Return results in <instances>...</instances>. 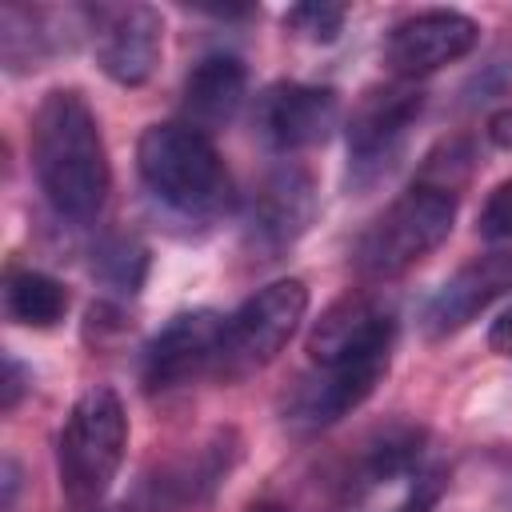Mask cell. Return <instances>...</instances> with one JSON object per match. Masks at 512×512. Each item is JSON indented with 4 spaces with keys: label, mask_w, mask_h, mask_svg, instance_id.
Instances as JSON below:
<instances>
[{
    "label": "cell",
    "mask_w": 512,
    "mask_h": 512,
    "mask_svg": "<svg viewBox=\"0 0 512 512\" xmlns=\"http://www.w3.org/2000/svg\"><path fill=\"white\" fill-rule=\"evenodd\" d=\"M96 272L104 284L120 288V292H136L144 284V272H148V248L136 244V240H108L100 252H96Z\"/></svg>",
    "instance_id": "obj_20"
},
{
    "label": "cell",
    "mask_w": 512,
    "mask_h": 512,
    "mask_svg": "<svg viewBox=\"0 0 512 512\" xmlns=\"http://www.w3.org/2000/svg\"><path fill=\"white\" fill-rule=\"evenodd\" d=\"M16 488H20L16 460H4V508H12V504H16Z\"/></svg>",
    "instance_id": "obj_27"
},
{
    "label": "cell",
    "mask_w": 512,
    "mask_h": 512,
    "mask_svg": "<svg viewBox=\"0 0 512 512\" xmlns=\"http://www.w3.org/2000/svg\"><path fill=\"white\" fill-rule=\"evenodd\" d=\"M232 460H236L232 432H216L208 444H200L192 456H184V460L168 472L164 488H168L176 500H192V504H196V500H208V496L220 488V480L228 476Z\"/></svg>",
    "instance_id": "obj_17"
},
{
    "label": "cell",
    "mask_w": 512,
    "mask_h": 512,
    "mask_svg": "<svg viewBox=\"0 0 512 512\" xmlns=\"http://www.w3.org/2000/svg\"><path fill=\"white\" fill-rule=\"evenodd\" d=\"M344 20H348V8L328 4V0H304L284 12V28H292L296 36H304L312 44H332L344 32Z\"/></svg>",
    "instance_id": "obj_21"
},
{
    "label": "cell",
    "mask_w": 512,
    "mask_h": 512,
    "mask_svg": "<svg viewBox=\"0 0 512 512\" xmlns=\"http://www.w3.org/2000/svg\"><path fill=\"white\" fill-rule=\"evenodd\" d=\"M420 440H424L420 428H408V424L384 428V432L368 444V452H364V472H368V480L380 484V480H396V476L412 472V464H416V456H420Z\"/></svg>",
    "instance_id": "obj_19"
},
{
    "label": "cell",
    "mask_w": 512,
    "mask_h": 512,
    "mask_svg": "<svg viewBox=\"0 0 512 512\" xmlns=\"http://www.w3.org/2000/svg\"><path fill=\"white\" fill-rule=\"evenodd\" d=\"M488 348L500 352V356H512V308L488 328Z\"/></svg>",
    "instance_id": "obj_26"
},
{
    "label": "cell",
    "mask_w": 512,
    "mask_h": 512,
    "mask_svg": "<svg viewBox=\"0 0 512 512\" xmlns=\"http://www.w3.org/2000/svg\"><path fill=\"white\" fill-rule=\"evenodd\" d=\"M476 232L484 240H512V180L496 184L476 216Z\"/></svg>",
    "instance_id": "obj_22"
},
{
    "label": "cell",
    "mask_w": 512,
    "mask_h": 512,
    "mask_svg": "<svg viewBox=\"0 0 512 512\" xmlns=\"http://www.w3.org/2000/svg\"><path fill=\"white\" fill-rule=\"evenodd\" d=\"M96 512H128V508H96Z\"/></svg>",
    "instance_id": "obj_29"
},
{
    "label": "cell",
    "mask_w": 512,
    "mask_h": 512,
    "mask_svg": "<svg viewBox=\"0 0 512 512\" xmlns=\"http://www.w3.org/2000/svg\"><path fill=\"white\" fill-rule=\"evenodd\" d=\"M396 340V312L368 292L336 300L308 332V356L328 368V364H348L372 352H392Z\"/></svg>",
    "instance_id": "obj_11"
},
{
    "label": "cell",
    "mask_w": 512,
    "mask_h": 512,
    "mask_svg": "<svg viewBox=\"0 0 512 512\" xmlns=\"http://www.w3.org/2000/svg\"><path fill=\"white\" fill-rule=\"evenodd\" d=\"M488 140H492L496 148H504V152H512V104L488 116Z\"/></svg>",
    "instance_id": "obj_25"
},
{
    "label": "cell",
    "mask_w": 512,
    "mask_h": 512,
    "mask_svg": "<svg viewBox=\"0 0 512 512\" xmlns=\"http://www.w3.org/2000/svg\"><path fill=\"white\" fill-rule=\"evenodd\" d=\"M160 44H164V20L148 4H124L100 12L96 24V64L108 80L124 88H140L152 80L160 64Z\"/></svg>",
    "instance_id": "obj_13"
},
{
    "label": "cell",
    "mask_w": 512,
    "mask_h": 512,
    "mask_svg": "<svg viewBox=\"0 0 512 512\" xmlns=\"http://www.w3.org/2000/svg\"><path fill=\"white\" fill-rule=\"evenodd\" d=\"M244 96H248V68L228 52H212L184 76V124L200 132H216L232 124Z\"/></svg>",
    "instance_id": "obj_15"
},
{
    "label": "cell",
    "mask_w": 512,
    "mask_h": 512,
    "mask_svg": "<svg viewBox=\"0 0 512 512\" xmlns=\"http://www.w3.org/2000/svg\"><path fill=\"white\" fill-rule=\"evenodd\" d=\"M420 112L424 92L412 80L376 84L356 100L348 116V180L356 188H368L392 172Z\"/></svg>",
    "instance_id": "obj_6"
},
{
    "label": "cell",
    "mask_w": 512,
    "mask_h": 512,
    "mask_svg": "<svg viewBox=\"0 0 512 512\" xmlns=\"http://www.w3.org/2000/svg\"><path fill=\"white\" fill-rule=\"evenodd\" d=\"M4 312L24 328H52L68 312V288L40 268H8Z\"/></svg>",
    "instance_id": "obj_16"
},
{
    "label": "cell",
    "mask_w": 512,
    "mask_h": 512,
    "mask_svg": "<svg viewBox=\"0 0 512 512\" xmlns=\"http://www.w3.org/2000/svg\"><path fill=\"white\" fill-rule=\"evenodd\" d=\"M48 36L52 32H44L36 24L32 8H16V4L4 8V16H0V52H4V64L12 72L36 68L48 56Z\"/></svg>",
    "instance_id": "obj_18"
},
{
    "label": "cell",
    "mask_w": 512,
    "mask_h": 512,
    "mask_svg": "<svg viewBox=\"0 0 512 512\" xmlns=\"http://www.w3.org/2000/svg\"><path fill=\"white\" fill-rule=\"evenodd\" d=\"M340 120V96L328 84L280 80L256 96V132L276 152L316 148Z\"/></svg>",
    "instance_id": "obj_8"
},
{
    "label": "cell",
    "mask_w": 512,
    "mask_h": 512,
    "mask_svg": "<svg viewBox=\"0 0 512 512\" xmlns=\"http://www.w3.org/2000/svg\"><path fill=\"white\" fill-rule=\"evenodd\" d=\"M28 144H32V168L44 200L64 220H76V224L96 220L112 188V168H108V148L96 124V112L88 108L84 92L52 88L32 116Z\"/></svg>",
    "instance_id": "obj_1"
},
{
    "label": "cell",
    "mask_w": 512,
    "mask_h": 512,
    "mask_svg": "<svg viewBox=\"0 0 512 512\" xmlns=\"http://www.w3.org/2000/svg\"><path fill=\"white\" fill-rule=\"evenodd\" d=\"M456 224V188L440 180H420L400 192L360 236L356 272L364 280H392L436 252Z\"/></svg>",
    "instance_id": "obj_4"
},
{
    "label": "cell",
    "mask_w": 512,
    "mask_h": 512,
    "mask_svg": "<svg viewBox=\"0 0 512 512\" xmlns=\"http://www.w3.org/2000/svg\"><path fill=\"white\" fill-rule=\"evenodd\" d=\"M388 360H392V352H372V356H360V360H348V364L320 368L316 376H308L292 388L288 420L320 428V424H332V420L348 416L352 408H360L376 392V384L388 372Z\"/></svg>",
    "instance_id": "obj_14"
},
{
    "label": "cell",
    "mask_w": 512,
    "mask_h": 512,
    "mask_svg": "<svg viewBox=\"0 0 512 512\" xmlns=\"http://www.w3.org/2000/svg\"><path fill=\"white\" fill-rule=\"evenodd\" d=\"M480 40V24L456 8H432L400 20L384 40V64L400 80L428 76L444 64H456L468 56Z\"/></svg>",
    "instance_id": "obj_10"
},
{
    "label": "cell",
    "mask_w": 512,
    "mask_h": 512,
    "mask_svg": "<svg viewBox=\"0 0 512 512\" xmlns=\"http://www.w3.org/2000/svg\"><path fill=\"white\" fill-rule=\"evenodd\" d=\"M308 312V288L296 276L272 280L260 292H252L228 320H224V340L216 356V376L220 380H240L280 356V348L292 340Z\"/></svg>",
    "instance_id": "obj_5"
},
{
    "label": "cell",
    "mask_w": 512,
    "mask_h": 512,
    "mask_svg": "<svg viewBox=\"0 0 512 512\" xmlns=\"http://www.w3.org/2000/svg\"><path fill=\"white\" fill-rule=\"evenodd\" d=\"M504 292H512V248H496V252L472 256L428 300V308H424V332L432 340H444V336L468 328Z\"/></svg>",
    "instance_id": "obj_12"
},
{
    "label": "cell",
    "mask_w": 512,
    "mask_h": 512,
    "mask_svg": "<svg viewBox=\"0 0 512 512\" xmlns=\"http://www.w3.org/2000/svg\"><path fill=\"white\" fill-rule=\"evenodd\" d=\"M28 384H32V372L16 356H8L4 360V412H12L20 404V396L28 392Z\"/></svg>",
    "instance_id": "obj_24"
},
{
    "label": "cell",
    "mask_w": 512,
    "mask_h": 512,
    "mask_svg": "<svg viewBox=\"0 0 512 512\" xmlns=\"http://www.w3.org/2000/svg\"><path fill=\"white\" fill-rule=\"evenodd\" d=\"M248 512H288L284 504H272V500H264V504H252Z\"/></svg>",
    "instance_id": "obj_28"
},
{
    "label": "cell",
    "mask_w": 512,
    "mask_h": 512,
    "mask_svg": "<svg viewBox=\"0 0 512 512\" xmlns=\"http://www.w3.org/2000/svg\"><path fill=\"white\" fill-rule=\"evenodd\" d=\"M136 168L144 188L180 216H216L232 192L216 144L184 120L148 124L136 144Z\"/></svg>",
    "instance_id": "obj_2"
},
{
    "label": "cell",
    "mask_w": 512,
    "mask_h": 512,
    "mask_svg": "<svg viewBox=\"0 0 512 512\" xmlns=\"http://www.w3.org/2000/svg\"><path fill=\"white\" fill-rule=\"evenodd\" d=\"M224 320L212 308H192V312H176L144 348V368L140 380L148 392H168L180 388L188 380H196L200 372L216 368L220 356V340H224Z\"/></svg>",
    "instance_id": "obj_9"
},
{
    "label": "cell",
    "mask_w": 512,
    "mask_h": 512,
    "mask_svg": "<svg viewBox=\"0 0 512 512\" xmlns=\"http://www.w3.org/2000/svg\"><path fill=\"white\" fill-rule=\"evenodd\" d=\"M128 448V416L124 400L108 384H92L76 396L60 444H56V472L60 492L76 508H92L112 488Z\"/></svg>",
    "instance_id": "obj_3"
},
{
    "label": "cell",
    "mask_w": 512,
    "mask_h": 512,
    "mask_svg": "<svg viewBox=\"0 0 512 512\" xmlns=\"http://www.w3.org/2000/svg\"><path fill=\"white\" fill-rule=\"evenodd\" d=\"M440 496H444V472H440V468L420 472V476L412 480L408 496L396 504V512H436Z\"/></svg>",
    "instance_id": "obj_23"
},
{
    "label": "cell",
    "mask_w": 512,
    "mask_h": 512,
    "mask_svg": "<svg viewBox=\"0 0 512 512\" xmlns=\"http://www.w3.org/2000/svg\"><path fill=\"white\" fill-rule=\"evenodd\" d=\"M316 220V180L300 164H280L276 172L264 176V184L252 192L248 212H244V244L276 260L288 252Z\"/></svg>",
    "instance_id": "obj_7"
}]
</instances>
